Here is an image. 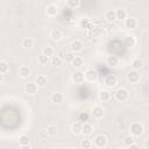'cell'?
<instances>
[{
	"label": "cell",
	"instance_id": "1",
	"mask_svg": "<svg viewBox=\"0 0 149 149\" xmlns=\"http://www.w3.org/2000/svg\"><path fill=\"white\" fill-rule=\"evenodd\" d=\"M143 132H144V127H143V125L141 122H136L135 121V122L130 123V126H129V134L132 136H134V137L141 136L143 134Z\"/></svg>",
	"mask_w": 149,
	"mask_h": 149
},
{
	"label": "cell",
	"instance_id": "2",
	"mask_svg": "<svg viewBox=\"0 0 149 149\" xmlns=\"http://www.w3.org/2000/svg\"><path fill=\"white\" fill-rule=\"evenodd\" d=\"M114 98H115L116 101L123 102V101L128 100V98H129V92H128L127 88L120 87V88H118V90L114 92Z\"/></svg>",
	"mask_w": 149,
	"mask_h": 149
},
{
	"label": "cell",
	"instance_id": "3",
	"mask_svg": "<svg viewBox=\"0 0 149 149\" xmlns=\"http://www.w3.org/2000/svg\"><path fill=\"white\" fill-rule=\"evenodd\" d=\"M107 143H108V139L105 134H98L93 139V144L97 148H105L107 146Z\"/></svg>",
	"mask_w": 149,
	"mask_h": 149
},
{
	"label": "cell",
	"instance_id": "4",
	"mask_svg": "<svg viewBox=\"0 0 149 149\" xmlns=\"http://www.w3.org/2000/svg\"><path fill=\"white\" fill-rule=\"evenodd\" d=\"M84 79L87 80V81H90V83L95 81V80L98 79V72H97V70L93 69V68L87 69V70L84 72Z\"/></svg>",
	"mask_w": 149,
	"mask_h": 149
},
{
	"label": "cell",
	"instance_id": "5",
	"mask_svg": "<svg viewBox=\"0 0 149 149\" xmlns=\"http://www.w3.org/2000/svg\"><path fill=\"white\" fill-rule=\"evenodd\" d=\"M123 24L127 29H135L139 26V20L134 16H127V19L123 21Z\"/></svg>",
	"mask_w": 149,
	"mask_h": 149
},
{
	"label": "cell",
	"instance_id": "6",
	"mask_svg": "<svg viewBox=\"0 0 149 149\" xmlns=\"http://www.w3.org/2000/svg\"><path fill=\"white\" fill-rule=\"evenodd\" d=\"M70 49H71V52H80V51H83V49H84V43L80 41V40H73V41H71V43H70Z\"/></svg>",
	"mask_w": 149,
	"mask_h": 149
},
{
	"label": "cell",
	"instance_id": "7",
	"mask_svg": "<svg viewBox=\"0 0 149 149\" xmlns=\"http://www.w3.org/2000/svg\"><path fill=\"white\" fill-rule=\"evenodd\" d=\"M91 114L94 119H101L104 115H105V108L100 105H95L92 107V111H91Z\"/></svg>",
	"mask_w": 149,
	"mask_h": 149
},
{
	"label": "cell",
	"instance_id": "8",
	"mask_svg": "<svg viewBox=\"0 0 149 149\" xmlns=\"http://www.w3.org/2000/svg\"><path fill=\"white\" fill-rule=\"evenodd\" d=\"M141 79V76H140V72L139 71H135V70H132L128 72L127 74V80L130 83V84H136L139 83Z\"/></svg>",
	"mask_w": 149,
	"mask_h": 149
},
{
	"label": "cell",
	"instance_id": "9",
	"mask_svg": "<svg viewBox=\"0 0 149 149\" xmlns=\"http://www.w3.org/2000/svg\"><path fill=\"white\" fill-rule=\"evenodd\" d=\"M50 38L54 41V42H59L62 38H63V33H62V30L61 29H58V28H52L51 30H50Z\"/></svg>",
	"mask_w": 149,
	"mask_h": 149
},
{
	"label": "cell",
	"instance_id": "10",
	"mask_svg": "<svg viewBox=\"0 0 149 149\" xmlns=\"http://www.w3.org/2000/svg\"><path fill=\"white\" fill-rule=\"evenodd\" d=\"M104 84L106 87H114L118 84V78L114 74H107L104 78Z\"/></svg>",
	"mask_w": 149,
	"mask_h": 149
},
{
	"label": "cell",
	"instance_id": "11",
	"mask_svg": "<svg viewBox=\"0 0 149 149\" xmlns=\"http://www.w3.org/2000/svg\"><path fill=\"white\" fill-rule=\"evenodd\" d=\"M31 74V69L28 65H21L19 68V76L22 79H27L28 77H30Z\"/></svg>",
	"mask_w": 149,
	"mask_h": 149
},
{
	"label": "cell",
	"instance_id": "12",
	"mask_svg": "<svg viewBox=\"0 0 149 149\" xmlns=\"http://www.w3.org/2000/svg\"><path fill=\"white\" fill-rule=\"evenodd\" d=\"M71 80L74 83V84H81L85 79H84V72L80 71V70H77L74 71L72 74H71Z\"/></svg>",
	"mask_w": 149,
	"mask_h": 149
},
{
	"label": "cell",
	"instance_id": "13",
	"mask_svg": "<svg viewBox=\"0 0 149 149\" xmlns=\"http://www.w3.org/2000/svg\"><path fill=\"white\" fill-rule=\"evenodd\" d=\"M37 85L34 83V81H29L24 85V92L28 94V95H34L36 92H37Z\"/></svg>",
	"mask_w": 149,
	"mask_h": 149
},
{
	"label": "cell",
	"instance_id": "14",
	"mask_svg": "<svg viewBox=\"0 0 149 149\" xmlns=\"http://www.w3.org/2000/svg\"><path fill=\"white\" fill-rule=\"evenodd\" d=\"M119 63H120V59L115 55H108L106 57V64L111 68H116L119 65Z\"/></svg>",
	"mask_w": 149,
	"mask_h": 149
},
{
	"label": "cell",
	"instance_id": "15",
	"mask_svg": "<svg viewBox=\"0 0 149 149\" xmlns=\"http://www.w3.org/2000/svg\"><path fill=\"white\" fill-rule=\"evenodd\" d=\"M63 100H64V95H63V93H61L58 91L52 92L51 95H50V101L54 102V104H57V105L58 104H62Z\"/></svg>",
	"mask_w": 149,
	"mask_h": 149
},
{
	"label": "cell",
	"instance_id": "16",
	"mask_svg": "<svg viewBox=\"0 0 149 149\" xmlns=\"http://www.w3.org/2000/svg\"><path fill=\"white\" fill-rule=\"evenodd\" d=\"M136 43H137V41H136L135 36H133V35H127L123 38V44H125L126 48H129V49L130 48H134L136 45Z\"/></svg>",
	"mask_w": 149,
	"mask_h": 149
},
{
	"label": "cell",
	"instance_id": "17",
	"mask_svg": "<svg viewBox=\"0 0 149 149\" xmlns=\"http://www.w3.org/2000/svg\"><path fill=\"white\" fill-rule=\"evenodd\" d=\"M45 13L49 17H55L57 14H58V7L55 5V3H50L45 8Z\"/></svg>",
	"mask_w": 149,
	"mask_h": 149
},
{
	"label": "cell",
	"instance_id": "18",
	"mask_svg": "<svg viewBox=\"0 0 149 149\" xmlns=\"http://www.w3.org/2000/svg\"><path fill=\"white\" fill-rule=\"evenodd\" d=\"M34 83L37 85V87H44L48 85V78L44 74H38V76H36Z\"/></svg>",
	"mask_w": 149,
	"mask_h": 149
},
{
	"label": "cell",
	"instance_id": "19",
	"mask_svg": "<svg viewBox=\"0 0 149 149\" xmlns=\"http://www.w3.org/2000/svg\"><path fill=\"white\" fill-rule=\"evenodd\" d=\"M93 133V126L90 122H84L81 123V134L85 136H90Z\"/></svg>",
	"mask_w": 149,
	"mask_h": 149
},
{
	"label": "cell",
	"instance_id": "20",
	"mask_svg": "<svg viewBox=\"0 0 149 149\" xmlns=\"http://www.w3.org/2000/svg\"><path fill=\"white\" fill-rule=\"evenodd\" d=\"M128 14H127V10L125 8H118L115 9V19L119 20V21H125L127 19Z\"/></svg>",
	"mask_w": 149,
	"mask_h": 149
},
{
	"label": "cell",
	"instance_id": "21",
	"mask_svg": "<svg viewBox=\"0 0 149 149\" xmlns=\"http://www.w3.org/2000/svg\"><path fill=\"white\" fill-rule=\"evenodd\" d=\"M21 47L24 49V50H30L33 49L34 47V40L31 37H24L21 42Z\"/></svg>",
	"mask_w": 149,
	"mask_h": 149
},
{
	"label": "cell",
	"instance_id": "22",
	"mask_svg": "<svg viewBox=\"0 0 149 149\" xmlns=\"http://www.w3.org/2000/svg\"><path fill=\"white\" fill-rule=\"evenodd\" d=\"M130 65H132L133 70H135V71H139L140 69H142V68H143V61H142L141 58L136 57V58H134V59L132 61Z\"/></svg>",
	"mask_w": 149,
	"mask_h": 149
},
{
	"label": "cell",
	"instance_id": "23",
	"mask_svg": "<svg viewBox=\"0 0 149 149\" xmlns=\"http://www.w3.org/2000/svg\"><path fill=\"white\" fill-rule=\"evenodd\" d=\"M105 20L107 22H114L116 19H115V9H108L105 12V15H104Z\"/></svg>",
	"mask_w": 149,
	"mask_h": 149
},
{
	"label": "cell",
	"instance_id": "24",
	"mask_svg": "<svg viewBox=\"0 0 149 149\" xmlns=\"http://www.w3.org/2000/svg\"><path fill=\"white\" fill-rule=\"evenodd\" d=\"M71 65H72L74 69H80V68L84 65V59H83V57H80V56H74L73 61L71 62Z\"/></svg>",
	"mask_w": 149,
	"mask_h": 149
},
{
	"label": "cell",
	"instance_id": "25",
	"mask_svg": "<svg viewBox=\"0 0 149 149\" xmlns=\"http://www.w3.org/2000/svg\"><path fill=\"white\" fill-rule=\"evenodd\" d=\"M71 133L73 135H80L81 134V123L79 121L73 122L71 125Z\"/></svg>",
	"mask_w": 149,
	"mask_h": 149
},
{
	"label": "cell",
	"instance_id": "26",
	"mask_svg": "<svg viewBox=\"0 0 149 149\" xmlns=\"http://www.w3.org/2000/svg\"><path fill=\"white\" fill-rule=\"evenodd\" d=\"M99 99H100L101 101H108V100L111 99V93H109V91H107V90H101V91L99 92Z\"/></svg>",
	"mask_w": 149,
	"mask_h": 149
},
{
	"label": "cell",
	"instance_id": "27",
	"mask_svg": "<svg viewBox=\"0 0 149 149\" xmlns=\"http://www.w3.org/2000/svg\"><path fill=\"white\" fill-rule=\"evenodd\" d=\"M47 133H48V136L49 137H55L56 134H57V127L55 125H49L47 126Z\"/></svg>",
	"mask_w": 149,
	"mask_h": 149
},
{
	"label": "cell",
	"instance_id": "28",
	"mask_svg": "<svg viewBox=\"0 0 149 149\" xmlns=\"http://www.w3.org/2000/svg\"><path fill=\"white\" fill-rule=\"evenodd\" d=\"M54 52H55V50H54V48L50 47V45H47V47H44V48L42 49V55H44V56H47V57H49V58L54 56Z\"/></svg>",
	"mask_w": 149,
	"mask_h": 149
},
{
	"label": "cell",
	"instance_id": "29",
	"mask_svg": "<svg viewBox=\"0 0 149 149\" xmlns=\"http://www.w3.org/2000/svg\"><path fill=\"white\" fill-rule=\"evenodd\" d=\"M50 63H51V65H54V66H61V65L63 64V58H62L61 56H52Z\"/></svg>",
	"mask_w": 149,
	"mask_h": 149
},
{
	"label": "cell",
	"instance_id": "30",
	"mask_svg": "<svg viewBox=\"0 0 149 149\" xmlns=\"http://www.w3.org/2000/svg\"><path fill=\"white\" fill-rule=\"evenodd\" d=\"M91 146H92V141H91L90 139H87V137L83 139L81 142H80V147H81V149H90Z\"/></svg>",
	"mask_w": 149,
	"mask_h": 149
},
{
	"label": "cell",
	"instance_id": "31",
	"mask_svg": "<svg viewBox=\"0 0 149 149\" xmlns=\"http://www.w3.org/2000/svg\"><path fill=\"white\" fill-rule=\"evenodd\" d=\"M29 142H30V140H29V137H28V135H20L19 136V144L20 146H27V144H29Z\"/></svg>",
	"mask_w": 149,
	"mask_h": 149
},
{
	"label": "cell",
	"instance_id": "32",
	"mask_svg": "<svg viewBox=\"0 0 149 149\" xmlns=\"http://www.w3.org/2000/svg\"><path fill=\"white\" fill-rule=\"evenodd\" d=\"M80 5H81L80 0H68L66 1V6H69L71 8H78V7H80Z\"/></svg>",
	"mask_w": 149,
	"mask_h": 149
},
{
	"label": "cell",
	"instance_id": "33",
	"mask_svg": "<svg viewBox=\"0 0 149 149\" xmlns=\"http://www.w3.org/2000/svg\"><path fill=\"white\" fill-rule=\"evenodd\" d=\"M49 57H47V56H44V55H40L38 57H37V63L40 64V65H45V64H48L49 63Z\"/></svg>",
	"mask_w": 149,
	"mask_h": 149
},
{
	"label": "cell",
	"instance_id": "34",
	"mask_svg": "<svg viewBox=\"0 0 149 149\" xmlns=\"http://www.w3.org/2000/svg\"><path fill=\"white\" fill-rule=\"evenodd\" d=\"M87 120H88V113H86V112H80V113L78 114V121H79L80 123L87 122Z\"/></svg>",
	"mask_w": 149,
	"mask_h": 149
},
{
	"label": "cell",
	"instance_id": "35",
	"mask_svg": "<svg viewBox=\"0 0 149 149\" xmlns=\"http://www.w3.org/2000/svg\"><path fill=\"white\" fill-rule=\"evenodd\" d=\"M8 69H9V65L6 61H0V73H6L8 72Z\"/></svg>",
	"mask_w": 149,
	"mask_h": 149
},
{
	"label": "cell",
	"instance_id": "36",
	"mask_svg": "<svg viewBox=\"0 0 149 149\" xmlns=\"http://www.w3.org/2000/svg\"><path fill=\"white\" fill-rule=\"evenodd\" d=\"M123 143L128 147V146H130V144H133V143H135V140H134V136H132V135H128V136H126L125 137V140H123Z\"/></svg>",
	"mask_w": 149,
	"mask_h": 149
},
{
	"label": "cell",
	"instance_id": "37",
	"mask_svg": "<svg viewBox=\"0 0 149 149\" xmlns=\"http://www.w3.org/2000/svg\"><path fill=\"white\" fill-rule=\"evenodd\" d=\"M73 58H74V54H73V52H66V54H65V61H66V62L71 63V62L73 61Z\"/></svg>",
	"mask_w": 149,
	"mask_h": 149
},
{
	"label": "cell",
	"instance_id": "38",
	"mask_svg": "<svg viewBox=\"0 0 149 149\" xmlns=\"http://www.w3.org/2000/svg\"><path fill=\"white\" fill-rule=\"evenodd\" d=\"M38 136L41 137V139H48L49 136H48V133H47V130L45 129H42V130H40V133H38Z\"/></svg>",
	"mask_w": 149,
	"mask_h": 149
},
{
	"label": "cell",
	"instance_id": "39",
	"mask_svg": "<svg viewBox=\"0 0 149 149\" xmlns=\"http://www.w3.org/2000/svg\"><path fill=\"white\" fill-rule=\"evenodd\" d=\"M126 149H141V148H140V146H139V144H136V143H133V144L128 146Z\"/></svg>",
	"mask_w": 149,
	"mask_h": 149
},
{
	"label": "cell",
	"instance_id": "40",
	"mask_svg": "<svg viewBox=\"0 0 149 149\" xmlns=\"http://www.w3.org/2000/svg\"><path fill=\"white\" fill-rule=\"evenodd\" d=\"M20 149H31V147H30V144H27V146H21Z\"/></svg>",
	"mask_w": 149,
	"mask_h": 149
},
{
	"label": "cell",
	"instance_id": "41",
	"mask_svg": "<svg viewBox=\"0 0 149 149\" xmlns=\"http://www.w3.org/2000/svg\"><path fill=\"white\" fill-rule=\"evenodd\" d=\"M3 81V74L2 73H0V84Z\"/></svg>",
	"mask_w": 149,
	"mask_h": 149
},
{
	"label": "cell",
	"instance_id": "42",
	"mask_svg": "<svg viewBox=\"0 0 149 149\" xmlns=\"http://www.w3.org/2000/svg\"><path fill=\"white\" fill-rule=\"evenodd\" d=\"M118 149H126V148H123V147H119Z\"/></svg>",
	"mask_w": 149,
	"mask_h": 149
},
{
	"label": "cell",
	"instance_id": "43",
	"mask_svg": "<svg viewBox=\"0 0 149 149\" xmlns=\"http://www.w3.org/2000/svg\"><path fill=\"white\" fill-rule=\"evenodd\" d=\"M70 149H78V148H76V147H72V148H70Z\"/></svg>",
	"mask_w": 149,
	"mask_h": 149
},
{
	"label": "cell",
	"instance_id": "44",
	"mask_svg": "<svg viewBox=\"0 0 149 149\" xmlns=\"http://www.w3.org/2000/svg\"><path fill=\"white\" fill-rule=\"evenodd\" d=\"M0 109H1V105H0Z\"/></svg>",
	"mask_w": 149,
	"mask_h": 149
}]
</instances>
